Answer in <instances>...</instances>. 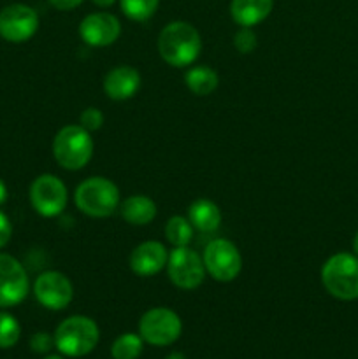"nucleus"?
I'll list each match as a JSON object with an SVG mask.
<instances>
[{
    "label": "nucleus",
    "mask_w": 358,
    "mask_h": 359,
    "mask_svg": "<svg viewBox=\"0 0 358 359\" xmlns=\"http://www.w3.org/2000/svg\"><path fill=\"white\" fill-rule=\"evenodd\" d=\"M202 51L199 30L188 21H172L158 35V53L167 65L185 69L193 65Z\"/></svg>",
    "instance_id": "nucleus-1"
},
{
    "label": "nucleus",
    "mask_w": 358,
    "mask_h": 359,
    "mask_svg": "<svg viewBox=\"0 0 358 359\" xmlns=\"http://www.w3.org/2000/svg\"><path fill=\"white\" fill-rule=\"evenodd\" d=\"M76 207L90 217H109L121 203L119 189L111 179L95 175L81 182L74 193Z\"/></svg>",
    "instance_id": "nucleus-2"
},
{
    "label": "nucleus",
    "mask_w": 358,
    "mask_h": 359,
    "mask_svg": "<svg viewBox=\"0 0 358 359\" xmlns=\"http://www.w3.org/2000/svg\"><path fill=\"white\" fill-rule=\"evenodd\" d=\"M95 142L91 133L81 125H67L53 139V156L65 170H81L93 158Z\"/></svg>",
    "instance_id": "nucleus-3"
},
{
    "label": "nucleus",
    "mask_w": 358,
    "mask_h": 359,
    "mask_svg": "<svg viewBox=\"0 0 358 359\" xmlns=\"http://www.w3.org/2000/svg\"><path fill=\"white\" fill-rule=\"evenodd\" d=\"M100 332L93 319L72 316L58 325L55 332V347L70 358L86 356L97 347Z\"/></svg>",
    "instance_id": "nucleus-4"
},
{
    "label": "nucleus",
    "mask_w": 358,
    "mask_h": 359,
    "mask_svg": "<svg viewBox=\"0 0 358 359\" xmlns=\"http://www.w3.org/2000/svg\"><path fill=\"white\" fill-rule=\"evenodd\" d=\"M321 283L337 300L358 298V258L347 252L330 256L321 266Z\"/></svg>",
    "instance_id": "nucleus-5"
},
{
    "label": "nucleus",
    "mask_w": 358,
    "mask_h": 359,
    "mask_svg": "<svg viewBox=\"0 0 358 359\" xmlns=\"http://www.w3.org/2000/svg\"><path fill=\"white\" fill-rule=\"evenodd\" d=\"M202 262L206 272L218 283H232L242 270V256L237 245L227 238H213L204 248Z\"/></svg>",
    "instance_id": "nucleus-6"
},
{
    "label": "nucleus",
    "mask_w": 358,
    "mask_h": 359,
    "mask_svg": "<svg viewBox=\"0 0 358 359\" xmlns=\"http://www.w3.org/2000/svg\"><path fill=\"white\" fill-rule=\"evenodd\" d=\"M167 276L175 287L185 291L197 290L206 279V266L202 256L188 245L174 248L168 252Z\"/></svg>",
    "instance_id": "nucleus-7"
},
{
    "label": "nucleus",
    "mask_w": 358,
    "mask_h": 359,
    "mask_svg": "<svg viewBox=\"0 0 358 359\" xmlns=\"http://www.w3.org/2000/svg\"><path fill=\"white\" fill-rule=\"evenodd\" d=\"M183 323L174 311L157 307L147 311L139 321V333L144 342L157 347L174 344L181 337Z\"/></svg>",
    "instance_id": "nucleus-8"
},
{
    "label": "nucleus",
    "mask_w": 358,
    "mask_h": 359,
    "mask_svg": "<svg viewBox=\"0 0 358 359\" xmlns=\"http://www.w3.org/2000/svg\"><path fill=\"white\" fill-rule=\"evenodd\" d=\"M69 202L67 186L53 174H42L34 179L30 186V203L37 214L55 217L65 210Z\"/></svg>",
    "instance_id": "nucleus-9"
},
{
    "label": "nucleus",
    "mask_w": 358,
    "mask_h": 359,
    "mask_svg": "<svg viewBox=\"0 0 358 359\" xmlns=\"http://www.w3.org/2000/svg\"><path fill=\"white\" fill-rule=\"evenodd\" d=\"M39 30L35 9L25 4H11L0 11V37L13 44L30 41Z\"/></svg>",
    "instance_id": "nucleus-10"
},
{
    "label": "nucleus",
    "mask_w": 358,
    "mask_h": 359,
    "mask_svg": "<svg viewBox=\"0 0 358 359\" xmlns=\"http://www.w3.org/2000/svg\"><path fill=\"white\" fill-rule=\"evenodd\" d=\"M30 283L25 266L14 256L0 252V307H16L27 298Z\"/></svg>",
    "instance_id": "nucleus-11"
},
{
    "label": "nucleus",
    "mask_w": 358,
    "mask_h": 359,
    "mask_svg": "<svg viewBox=\"0 0 358 359\" xmlns=\"http://www.w3.org/2000/svg\"><path fill=\"white\" fill-rule=\"evenodd\" d=\"M34 294L39 304L49 311H63L74 298V287L69 277L56 270L42 272L34 283Z\"/></svg>",
    "instance_id": "nucleus-12"
},
{
    "label": "nucleus",
    "mask_w": 358,
    "mask_h": 359,
    "mask_svg": "<svg viewBox=\"0 0 358 359\" xmlns=\"http://www.w3.org/2000/svg\"><path fill=\"white\" fill-rule=\"evenodd\" d=\"M121 35V23L111 13L88 14L79 23V37L91 48H107Z\"/></svg>",
    "instance_id": "nucleus-13"
},
{
    "label": "nucleus",
    "mask_w": 358,
    "mask_h": 359,
    "mask_svg": "<svg viewBox=\"0 0 358 359\" xmlns=\"http://www.w3.org/2000/svg\"><path fill=\"white\" fill-rule=\"evenodd\" d=\"M168 252L158 241H146L130 255V269L139 277H153L167 266Z\"/></svg>",
    "instance_id": "nucleus-14"
},
{
    "label": "nucleus",
    "mask_w": 358,
    "mask_h": 359,
    "mask_svg": "<svg viewBox=\"0 0 358 359\" xmlns=\"http://www.w3.org/2000/svg\"><path fill=\"white\" fill-rule=\"evenodd\" d=\"M104 93L114 102L130 100L140 88V74L132 65H118L104 77Z\"/></svg>",
    "instance_id": "nucleus-15"
},
{
    "label": "nucleus",
    "mask_w": 358,
    "mask_h": 359,
    "mask_svg": "<svg viewBox=\"0 0 358 359\" xmlns=\"http://www.w3.org/2000/svg\"><path fill=\"white\" fill-rule=\"evenodd\" d=\"M274 9V0H232L230 16L239 27L251 28L269 18Z\"/></svg>",
    "instance_id": "nucleus-16"
},
{
    "label": "nucleus",
    "mask_w": 358,
    "mask_h": 359,
    "mask_svg": "<svg viewBox=\"0 0 358 359\" xmlns=\"http://www.w3.org/2000/svg\"><path fill=\"white\" fill-rule=\"evenodd\" d=\"M188 219L200 233H216L221 226V210L213 200L199 198L188 207Z\"/></svg>",
    "instance_id": "nucleus-17"
},
{
    "label": "nucleus",
    "mask_w": 358,
    "mask_h": 359,
    "mask_svg": "<svg viewBox=\"0 0 358 359\" xmlns=\"http://www.w3.org/2000/svg\"><path fill=\"white\" fill-rule=\"evenodd\" d=\"M119 212L132 226H146L157 217V203L146 195H132L119 203Z\"/></svg>",
    "instance_id": "nucleus-18"
},
{
    "label": "nucleus",
    "mask_w": 358,
    "mask_h": 359,
    "mask_svg": "<svg viewBox=\"0 0 358 359\" xmlns=\"http://www.w3.org/2000/svg\"><path fill=\"white\" fill-rule=\"evenodd\" d=\"M186 88L192 91L197 97H207V95L214 93L220 84V77H218L216 70L211 69L207 65H195L190 67L185 74Z\"/></svg>",
    "instance_id": "nucleus-19"
},
{
    "label": "nucleus",
    "mask_w": 358,
    "mask_h": 359,
    "mask_svg": "<svg viewBox=\"0 0 358 359\" xmlns=\"http://www.w3.org/2000/svg\"><path fill=\"white\" fill-rule=\"evenodd\" d=\"M193 230L188 217L183 216H172L171 219L165 223V237L171 242L174 248H183V245H190L193 238Z\"/></svg>",
    "instance_id": "nucleus-20"
},
{
    "label": "nucleus",
    "mask_w": 358,
    "mask_h": 359,
    "mask_svg": "<svg viewBox=\"0 0 358 359\" xmlns=\"http://www.w3.org/2000/svg\"><path fill=\"white\" fill-rule=\"evenodd\" d=\"M142 337L135 333H125L114 340L111 354L114 359H137L142 353Z\"/></svg>",
    "instance_id": "nucleus-21"
},
{
    "label": "nucleus",
    "mask_w": 358,
    "mask_h": 359,
    "mask_svg": "<svg viewBox=\"0 0 358 359\" xmlns=\"http://www.w3.org/2000/svg\"><path fill=\"white\" fill-rule=\"evenodd\" d=\"M160 0H119L123 14L132 21H147L158 9Z\"/></svg>",
    "instance_id": "nucleus-22"
},
{
    "label": "nucleus",
    "mask_w": 358,
    "mask_h": 359,
    "mask_svg": "<svg viewBox=\"0 0 358 359\" xmlns=\"http://www.w3.org/2000/svg\"><path fill=\"white\" fill-rule=\"evenodd\" d=\"M21 328L16 318L7 312H0V349H9L20 340Z\"/></svg>",
    "instance_id": "nucleus-23"
},
{
    "label": "nucleus",
    "mask_w": 358,
    "mask_h": 359,
    "mask_svg": "<svg viewBox=\"0 0 358 359\" xmlns=\"http://www.w3.org/2000/svg\"><path fill=\"white\" fill-rule=\"evenodd\" d=\"M234 46L241 55H249L258 46V39H256V34L251 28L241 27V30L234 35Z\"/></svg>",
    "instance_id": "nucleus-24"
},
{
    "label": "nucleus",
    "mask_w": 358,
    "mask_h": 359,
    "mask_svg": "<svg viewBox=\"0 0 358 359\" xmlns=\"http://www.w3.org/2000/svg\"><path fill=\"white\" fill-rule=\"evenodd\" d=\"M79 125L88 132H97L104 125V112L97 107H86L79 116Z\"/></svg>",
    "instance_id": "nucleus-25"
},
{
    "label": "nucleus",
    "mask_w": 358,
    "mask_h": 359,
    "mask_svg": "<svg viewBox=\"0 0 358 359\" xmlns=\"http://www.w3.org/2000/svg\"><path fill=\"white\" fill-rule=\"evenodd\" d=\"M55 346V337H51L49 333H35L34 337L30 339V347L34 353L39 354H46L51 351V347Z\"/></svg>",
    "instance_id": "nucleus-26"
},
{
    "label": "nucleus",
    "mask_w": 358,
    "mask_h": 359,
    "mask_svg": "<svg viewBox=\"0 0 358 359\" xmlns=\"http://www.w3.org/2000/svg\"><path fill=\"white\" fill-rule=\"evenodd\" d=\"M11 237H13V224H11L9 217L0 210V249L9 244Z\"/></svg>",
    "instance_id": "nucleus-27"
},
{
    "label": "nucleus",
    "mask_w": 358,
    "mask_h": 359,
    "mask_svg": "<svg viewBox=\"0 0 358 359\" xmlns=\"http://www.w3.org/2000/svg\"><path fill=\"white\" fill-rule=\"evenodd\" d=\"M48 2L58 11H72L79 7L84 0H48Z\"/></svg>",
    "instance_id": "nucleus-28"
},
{
    "label": "nucleus",
    "mask_w": 358,
    "mask_h": 359,
    "mask_svg": "<svg viewBox=\"0 0 358 359\" xmlns=\"http://www.w3.org/2000/svg\"><path fill=\"white\" fill-rule=\"evenodd\" d=\"M6 200H7V186H6V182L0 179V205H2Z\"/></svg>",
    "instance_id": "nucleus-29"
},
{
    "label": "nucleus",
    "mask_w": 358,
    "mask_h": 359,
    "mask_svg": "<svg viewBox=\"0 0 358 359\" xmlns=\"http://www.w3.org/2000/svg\"><path fill=\"white\" fill-rule=\"evenodd\" d=\"M91 2L98 7H111L116 0H91Z\"/></svg>",
    "instance_id": "nucleus-30"
},
{
    "label": "nucleus",
    "mask_w": 358,
    "mask_h": 359,
    "mask_svg": "<svg viewBox=\"0 0 358 359\" xmlns=\"http://www.w3.org/2000/svg\"><path fill=\"white\" fill-rule=\"evenodd\" d=\"M165 359H186V358H185V354H181V353H172V354H168Z\"/></svg>",
    "instance_id": "nucleus-31"
},
{
    "label": "nucleus",
    "mask_w": 358,
    "mask_h": 359,
    "mask_svg": "<svg viewBox=\"0 0 358 359\" xmlns=\"http://www.w3.org/2000/svg\"><path fill=\"white\" fill-rule=\"evenodd\" d=\"M353 249H354V252H357V256H358V231H357V235H354V238H353Z\"/></svg>",
    "instance_id": "nucleus-32"
},
{
    "label": "nucleus",
    "mask_w": 358,
    "mask_h": 359,
    "mask_svg": "<svg viewBox=\"0 0 358 359\" xmlns=\"http://www.w3.org/2000/svg\"><path fill=\"white\" fill-rule=\"evenodd\" d=\"M44 359H63L62 356H46Z\"/></svg>",
    "instance_id": "nucleus-33"
}]
</instances>
